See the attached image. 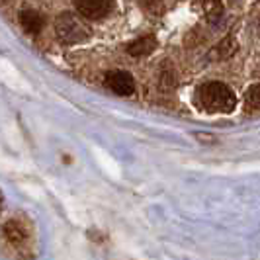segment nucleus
I'll return each instance as SVG.
<instances>
[{"label":"nucleus","instance_id":"nucleus-2","mask_svg":"<svg viewBox=\"0 0 260 260\" xmlns=\"http://www.w3.org/2000/svg\"><path fill=\"white\" fill-rule=\"evenodd\" d=\"M55 34L57 38L61 39L65 45H75V43H80L84 39H88V29L86 26L78 20L77 16L73 14H61L57 20H55Z\"/></svg>","mask_w":260,"mask_h":260},{"label":"nucleus","instance_id":"nucleus-6","mask_svg":"<svg viewBox=\"0 0 260 260\" xmlns=\"http://www.w3.org/2000/svg\"><path fill=\"white\" fill-rule=\"evenodd\" d=\"M20 24H22V27L26 29L27 34L38 36L41 31V27H43V18L36 10H22L20 12Z\"/></svg>","mask_w":260,"mask_h":260},{"label":"nucleus","instance_id":"nucleus-1","mask_svg":"<svg viewBox=\"0 0 260 260\" xmlns=\"http://www.w3.org/2000/svg\"><path fill=\"white\" fill-rule=\"evenodd\" d=\"M198 102L209 114H231L237 106V98L227 84L211 80L198 88Z\"/></svg>","mask_w":260,"mask_h":260},{"label":"nucleus","instance_id":"nucleus-5","mask_svg":"<svg viewBox=\"0 0 260 260\" xmlns=\"http://www.w3.org/2000/svg\"><path fill=\"white\" fill-rule=\"evenodd\" d=\"M4 237L8 239L10 245H24L27 239V229L24 227V223L18 219H10L4 225Z\"/></svg>","mask_w":260,"mask_h":260},{"label":"nucleus","instance_id":"nucleus-3","mask_svg":"<svg viewBox=\"0 0 260 260\" xmlns=\"http://www.w3.org/2000/svg\"><path fill=\"white\" fill-rule=\"evenodd\" d=\"M75 8L82 18L100 20L112 12L114 0H75Z\"/></svg>","mask_w":260,"mask_h":260},{"label":"nucleus","instance_id":"nucleus-7","mask_svg":"<svg viewBox=\"0 0 260 260\" xmlns=\"http://www.w3.org/2000/svg\"><path fill=\"white\" fill-rule=\"evenodd\" d=\"M155 43H156L155 38L145 36V38L135 39L129 47H127V53H129L131 57H147L149 53H153V49H155Z\"/></svg>","mask_w":260,"mask_h":260},{"label":"nucleus","instance_id":"nucleus-4","mask_svg":"<svg viewBox=\"0 0 260 260\" xmlns=\"http://www.w3.org/2000/svg\"><path fill=\"white\" fill-rule=\"evenodd\" d=\"M106 86L117 96H131L135 92V80L125 71H112L106 75Z\"/></svg>","mask_w":260,"mask_h":260},{"label":"nucleus","instance_id":"nucleus-9","mask_svg":"<svg viewBox=\"0 0 260 260\" xmlns=\"http://www.w3.org/2000/svg\"><path fill=\"white\" fill-rule=\"evenodd\" d=\"M0 208H2V194H0Z\"/></svg>","mask_w":260,"mask_h":260},{"label":"nucleus","instance_id":"nucleus-8","mask_svg":"<svg viewBox=\"0 0 260 260\" xmlns=\"http://www.w3.org/2000/svg\"><path fill=\"white\" fill-rule=\"evenodd\" d=\"M247 104L252 110H258L260 112V82L258 84H252L247 90Z\"/></svg>","mask_w":260,"mask_h":260}]
</instances>
